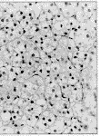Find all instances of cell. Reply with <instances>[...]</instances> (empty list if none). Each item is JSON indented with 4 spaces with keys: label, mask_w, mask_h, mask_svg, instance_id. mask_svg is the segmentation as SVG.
I'll list each match as a JSON object with an SVG mask.
<instances>
[{
    "label": "cell",
    "mask_w": 101,
    "mask_h": 136,
    "mask_svg": "<svg viewBox=\"0 0 101 136\" xmlns=\"http://www.w3.org/2000/svg\"><path fill=\"white\" fill-rule=\"evenodd\" d=\"M74 133H76V131L72 128V126L70 125V126L66 127V129H64V131H63L61 134H74Z\"/></svg>",
    "instance_id": "2e32d148"
},
{
    "label": "cell",
    "mask_w": 101,
    "mask_h": 136,
    "mask_svg": "<svg viewBox=\"0 0 101 136\" xmlns=\"http://www.w3.org/2000/svg\"><path fill=\"white\" fill-rule=\"evenodd\" d=\"M72 123L71 120L70 119H66V118H62V124H63V128L66 129V127L70 126Z\"/></svg>",
    "instance_id": "d6986e66"
},
{
    "label": "cell",
    "mask_w": 101,
    "mask_h": 136,
    "mask_svg": "<svg viewBox=\"0 0 101 136\" xmlns=\"http://www.w3.org/2000/svg\"><path fill=\"white\" fill-rule=\"evenodd\" d=\"M24 110V113H27V114H32L33 113H35L36 111V105H29V104H27L26 107L23 108Z\"/></svg>",
    "instance_id": "30bf717a"
},
{
    "label": "cell",
    "mask_w": 101,
    "mask_h": 136,
    "mask_svg": "<svg viewBox=\"0 0 101 136\" xmlns=\"http://www.w3.org/2000/svg\"><path fill=\"white\" fill-rule=\"evenodd\" d=\"M31 116H32V118L37 122H38L39 119H40V114H38V113H33L31 114Z\"/></svg>",
    "instance_id": "83f0119b"
},
{
    "label": "cell",
    "mask_w": 101,
    "mask_h": 136,
    "mask_svg": "<svg viewBox=\"0 0 101 136\" xmlns=\"http://www.w3.org/2000/svg\"><path fill=\"white\" fill-rule=\"evenodd\" d=\"M14 49H15V48H14L11 44H9V43H8V44H6V46H5V50H4V53H3V54H11L12 55L14 52Z\"/></svg>",
    "instance_id": "9a60e30c"
},
{
    "label": "cell",
    "mask_w": 101,
    "mask_h": 136,
    "mask_svg": "<svg viewBox=\"0 0 101 136\" xmlns=\"http://www.w3.org/2000/svg\"><path fill=\"white\" fill-rule=\"evenodd\" d=\"M48 127H50V124H49L48 123H47V121H44V122H41V121H38L37 123V124H36V126L34 127V128L36 129H39V130H45V129L48 128Z\"/></svg>",
    "instance_id": "52a82bcc"
},
{
    "label": "cell",
    "mask_w": 101,
    "mask_h": 136,
    "mask_svg": "<svg viewBox=\"0 0 101 136\" xmlns=\"http://www.w3.org/2000/svg\"><path fill=\"white\" fill-rule=\"evenodd\" d=\"M55 106H56V101L52 100V101L47 102V109H48V110L52 111V110L55 108Z\"/></svg>",
    "instance_id": "ffe728a7"
},
{
    "label": "cell",
    "mask_w": 101,
    "mask_h": 136,
    "mask_svg": "<svg viewBox=\"0 0 101 136\" xmlns=\"http://www.w3.org/2000/svg\"><path fill=\"white\" fill-rule=\"evenodd\" d=\"M36 101H37V100H35L32 97L31 99L28 101V104H29V105H36Z\"/></svg>",
    "instance_id": "4dcf8cb0"
},
{
    "label": "cell",
    "mask_w": 101,
    "mask_h": 136,
    "mask_svg": "<svg viewBox=\"0 0 101 136\" xmlns=\"http://www.w3.org/2000/svg\"><path fill=\"white\" fill-rule=\"evenodd\" d=\"M71 108L73 110V112L75 113H77L78 116H82V115H84L86 113V109L81 103H76V104H74L71 106Z\"/></svg>",
    "instance_id": "6da1fadb"
},
{
    "label": "cell",
    "mask_w": 101,
    "mask_h": 136,
    "mask_svg": "<svg viewBox=\"0 0 101 136\" xmlns=\"http://www.w3.org/2000/svg\"><path fill=\"white\" fill-rule=\"evenodd\" d=\"M59 103H60V105H61V108H62L63 110H68L69 109L71 106H70V104H68L66 101H64V100H60L59 101Z\"/></svg>",
    "instance_id": "e0dca14e"
},
{
    "label": "cell",
    "mask_w": 101,
    "mask_h": 136,
    "mask_svg": "<svg viewBox=\"0 0 101 136\" xmlns=\"http://www.w3.org/2000/svg\"><path fill=\"white\" fill-rule=\"evenodd\" d=\"M36 94H37L40 98L44 97V96H45V94H46V85H45V84H42V85H40V86L38 87V90L37 91V93H36Z\"/></svg>",
    "instance_id": "8fae6325"
},
{
    "label": "cell",
    "mask_w": 101,
    "mask_h": 136,
    "mask_svg": "<svg viewBox=\"0 0 101 136\" xmlns=\"http://www.w3.org/2000/svg\"><path fill=\"white\" fill-rule=\"evenodd\" d=\"M3 125H4V123H3V121H1V120H0V127H2Z\"/></svg>",
    "instance_id": "836d02e7"
},
{
    "label": "cell",
    "mask_w": 101,
    "mask_h": 136,
    "mask_svg": "<svg viewBox=\"0 0 101 136\" xmlns=\"http://www.w3.org/2000/svg\"><path fill=\"white\" fill-rule=\"evenodd\" d=\"M50 68H51V72H52V75L54 74H58V73H63L65 72L64 68L61 66V65L59 63H51L50 65Z\"/></svg>",
    "instance_id": "3957f363"
},
{
    "label": "cell",
    "mask_w": 101,
    "mask_h": 136,
    "mask_svg": "<svg viewBox=\"0 0 101 136\" xmlns=\"http://www.w3.org/2000/svg\"><path fill=\"white\" fill-rule=\"evenodd\" d=\"M8 43H9L8 39L6 38L5 35H2V37H1V46H6V44H8Z\"/></svg>",
    "instance_id": "44dd1931"
},
{
    "label": "cell",
    "mask_w": 101,
    "mask_h": 136,
    "mask_svg": "<svg viewBox=\"0 0 101 136\" xmlns=\"http://www.w3.org/2000/svg\"><path fill=\"white\" fill-rule=\"evenodd\" d=\"M31 84L32 83L30 82L28 79H27V80L24 81V83H22V84H20V86H21V90L24 91V92H28V91L30 90V88H31Z\"/></svg>",
    "instance_id": "8992f818"
},
{
    "label": "cell",
    "mask_w": 101,
    "mask_h": 136,
    "mask_svg": "<svg viewBox=\"0 0 101 136\" xmlns=\"http://www.w3.org/2000/svg\"><path fill=\"white\" fill-rule=\"evenodd\" d=\"M49 128H50L51 132H52V134H61L62 133V132H63L62 130H60L59 128H57L56 126H55L54 124L50 125Z\"/></svg>",
    "instance_id": "5bb4252c"
},
{
    "label": "cell",
    "mask_w": 101,
    "mask_h": 136,
    "mask_svg": "<svg viewBox=\"0 0 101 136\" xmlns=\"http://www.w3.org/2000/svg\"><path fill=\"white\" fill-rule=\"evenodd\" d=\"M41 63H42V60L40 58H36V59H34V67L37 68L41 65Z\"/></svg>",
    "instance_id": "d4e9b609"
},
{
    "label": "cell",
    "mask_w": 101,
    "mask_h": 136,
    "mask_svg": "<svg viewBox=\"0 0 101 136\" xmlns=\"http://www.w3.org/2000/svg\"><path fill=\"white\" fill-rule=\"evenodd\" d=\"M27 6L30 8V9H32V8L34 7V2H32V1H27Z\"/></svg>",
    "instance_id": "1f68e13d"
},
{
    "label": "cell",
    "mask_w": 101,
    "mask_h": 136,
    "mask_svg": "<svg viewBox=\"0 0 101 136\" xmlns=\"http://www.w3.org/2000/svg\"><path fill=\"white\" fill-rule=\"evenodd\" d=\"M18 104L19 107H21V108H24V107H26V106L28 104V103H27V99L26 98H24V97H20V99L18 100Z\"/></svg>",
    "instance_id": "7c38bea8"
},
{
    "label": "cell",
    "mask_w": 101,
    "mask_h": 136,
    "mask_svg": "<svg viewBox=\"0 0 101 136\" xmlns=\"http://www.w3.org/2000/svg\"><path fill=\"white\" fill-rule=\"evenodd\" d=\"M88 55H89V56H93V57L97 58V51H96V50L90 48V49L88 50Z\"/></svg>",
    "instance_id": "484cf974"
},
{
    "label": "cell",
    "mask_w": 101,
    "mask_h": 136,
    "mask_svg": "<svg viewBox=\"0 0 101 136\" xmlns=\"http://www.w3.org/2000/svg\"><path fill=\"white\" fill-rule=\"evenodd\" d=\"M23 43H24V41L22 40L21 38H16L15 40L9 42V44H11L14 48H19L20 46L23 44Z\"/></svg>",
    "instance_id": "9c48e42d"
},
{
    "label": "cell",
    "mask_w": 101,
    "mask_h": 136,
    "mask_svg": "<svg viewBox=\"0 0 101 136\" xmlns=\"http://www.w3.org/2000/svg\"><path fill=\"white\" fill-rule=\"evenodd\" d=\"M5 97H6V104H11L12 99L14 97V94L10 93V91L5 93Z\"/></svg>",
    "instance_id": "4fadbf2b"
},
{
    "label": "cell",
    "mask_w": 101,
    "mask_h": 136,
    "mask_svg": "<svg viewBox=\"0 0 101 136\" xmlns=\"http://www.w3.org/2000/svg\"><path fill=\"white\" fill-rule=\"evenodd\" d=\"M3 65H4V60H3L2 58L0 57V67L3 66Z\"/></svg>",
    "instance_id": "d6a6232c"
},
{
    "label": "cell",
    "mask_w": 101,
    "mask_h": 136,
    "mask_svg": "<svg viewBox=\"0 0 101 136\" xmlns=\"http://www.w3.org/2000/svg\"><path fill=\"white\" fill-rule=\"evenodd\" d=\"M54 16H55V19H56V22L63 21V20H64L65 18H66V17L64 16V15H63V14H61V13H59V12H57L56 14H55Z\"/></svg>",
    "instance_id": "ac0fdd59"
},
{
    "label": "cell",
    "mask_w": 101,
    "mask_h": 136,
    "mask_svg": "<svg viewBox=\"0 0 101 136\" xmlns=\"http://www.w3.org/2000/svg\"><path fill=\"white\" fill-rule=\"evenodd\" d=\"M36 105L37 106V107H39L41 110H47V102L45 101V99L44 98H40L39 97L38 99L36 101Z\"/></svg>",
    "instance_id": "5b68a950"
},
{
    "label": "cell",
    "mask_w": 101,
    "mask_h": 136,
    "mask_svg": "<svg viewBox=\"0 0 101 136\" xmlns=\"http://www.w3.org/2000/svg\"><path fill=\"white\" fill-rule=\"evenodd\" d=\"M11 64L14 67H18V66L21 65H20V60L19 59H13L12 60V62H11Z\"/></svg>",
    "instance_id": "cb8c5ba5"
},
{
    "label": "cell",
    "mask_w": 101,
    "mask_h": 136,
    "mask_svg": "<svg viewBox=\"0 0 101 136\" xmlns=\"http://www.w3.org/2000/svg\"><path fill=\"white\" fill-rule=\"evenodd\" d=\"M34 67V60L33 59H27V68H32Z\"/></svg>",
    "instance_id": "4316f807"
},
{
    "label": "cell",
    "mask_w": 101,
    "mask_h": 136,
    "mask_svg": "<svg viewBox=\"0 0 101 136\" xmlns=\"http://www.w3.org/2000/svg\"><path fill=\"white\" fill-rule=\"evenodd\" d=\"M28 80H29L30 82L32 83V84H37V85H39V86H40V85H42V84H45L44 79H43V77H41L40 75H38V73L33 75L29 79H28Z\"/></svg>",
    "instance_id": "7a4b0ae2"
},
{
    "label": "cell",
    "mask_w": 101,
    "mask_h": 136,
    "mask_svg": "<svg viewBox=\"0 0 101 136\" xmlns=\"http://www.w3.org/2000/svg\"><path fill=\"white\" fill-rule=\"evenodd\" d=\"M26 71H27V67H22L21 69L19 70V75L21 77H24V75H25L26 74Z\"/></svg>",
    "instance_id": "f1b7e54d"
},
{
    "label": "cell",
    "mask_w": 101,
    "mask_h": 136,
    "mask_svg": "<svg viewBox=\"0 0 101 136\" xmlns=\"http://www.w3.org/2000/svg\"><path fill=\"white\" fill-rule=\"evenodd\" d=\"M15 129L9 125H3L0 127V134H14Z\"/></svg>",
    "instance_id": "277c9868"
},
{
    "label": "cell",
    "mask_w": 101,
    "mask_h": 136,
    "mask_svg": "<svg viewBox=\"0 0 101 136\" xmlns=\"http://www.w3.org/2000/svg\"><path fill=\"white\" fill-rule=\"evenodd\" d=\"M9 91H10V93H11L12 94H18V93L21 91V86H20V84H18V83H16V84H12L11 86H10Z\"/></svg>",
    "instance_id": "ba28073f"
},
{
    "label": "cell",
    "mask_w": 101,
    "mask_h": 136,
    "mask_svg": "<svg viewBox=\"0 0 101 136\" xmlns=\"http://www.w3.org/2000/svg\"><path fill=\"white\" fill-rule=\"evenodd\" d=\"M47 122L49 123L50 125H52V124H54V123L56 122V119L54 118V117L52 116V115L49 113V115L47 116Z\"/></svg>",
    "instance_id": "603a6c76"
},
{
    "label": "cell",
    "mask_w": 101,
    "mask_h": 136,
    "mask_svg": "<svg viewBox=\"0 0 101 136\" xmlns=\"http://www.w3.org/2000/svg\"><path fill=\"white\" fill-rule=\"evenodd\" d=\"M42 60V63H41V65H44L45 67H47V66H50L51 65V62L49 59H47V58H44V59H41Z\"/></svg>",
    "instance_id": "7402d4cb"
},
{
    "label": "cell",
    "mask_w": 101,
    "mask_h": 136,
    "mask_svg": "<svg viewBox=\"0 0 101 136\" xmlns=\"http://www.w3.org/2000/svg\"><path fill=\"white\" fill-rule=\"evenodd\" d=\"M52 75V72H51L50 66L45 67V75Z\"/></svg>",
    "instance_id": "f546056e"
}]
</instances>
